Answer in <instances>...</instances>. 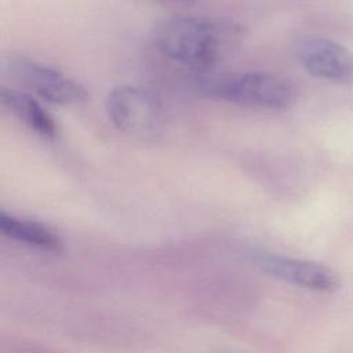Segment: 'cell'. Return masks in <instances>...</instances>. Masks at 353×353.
Here are the masks:
<instances>
[{"mask_svg":"<svg viewBox=\"0 0 353 353\" xmlns=\"http://www.w3.org/2000/svg\"><path fill=\"white\" fill-rule=\"evenodd\" d=\"M0 99L3 105L14 113L22 123L44 139H54L58 135V127L50 113L30 95L1 87Z\"/></svg>","mask_w":353,"mask_h":353,"instance_id":"8","label":"cell"},{"mask_svg":"<svg viewBox=\"0 0 353 353\" xmlns=\"http://www.w3.org/2000/svg\"><path fill=\"white\" fill-rule=\"evenodd\" d=\"M106 113L120 131L137 137L156 135L164 121L160 98L137 85L113 88L106 99Z\"/></svg>","mask_w":353,"mask_h":353,"instance_id":"4","label":"cell"},{"mask_svg":"<svg viewBox=\"0 0 353 353\" xmlns=\"http://www.w3.org/2000/svg\"><path fill=\"white\" fill-rule=\"evenodd\" d=\"M0 230L11 240L23 243L26 245L48 251L59 252L63 250V241L59 234L50 226L15 215L0 212Z\"/></svg>","mask_w":353,"mask_h":353,"instance_id":"7","label":"cell"},{"mask_svg":"<svg viewBox=\"0 0 353 353\" xmlns=\"http://www.w3.org/2000/svg\"><path fill=\"white\" fill-rule=\"evenodd\" d=\"M4 72L17 83L55 105L83 103L88 92L61 70L23 55H10L3 61Z\"/></svg>","mask_w":353,"mask_h":353,"instance_id":"3","label":"cell"},{"mask_svg":"<svg viewBox=\"0 0 353 353\" xmlns=\"http://www.w3.org/2000/svg\"><path fill=\"white\" fill-rule=\"evenodd\" d=\"M252 262L262 272L307 290L334 292L341 287L339 276L331 268L319 262L269 252L256 254Z\"/></svg>","mask_w":353,"mask_h":353,"instance_id":"5","label":"cell"},{"mask_svg":"<svg viewBox=\"0 0 353 353\" xmlns=\"http://www.w3.org/2000/svg\"><path fill=\"white\" fill-rule=\"evenodd\" d=\"M296 52L301 65L312 76L331 83L353 84V52L339 43L312 36L299 43Z\"/></svg>","mask_w":353,"mask_h":353,"instance_id":"6","label":"cell"},{"mask_svg":"<svg viewBox=\"0 0 353 353\" xmlns=\"http://www.w3.org/2000/svg\"><path fill=\"white\" fill-rule=\"evenodd\" d=\"M174 1H196V0H174Z\"/></svg>","mask_w":353,"mask_h":353,"instance_id":"9","label":"cell"},{"mask_svg":"<svg viewBox=\"0 0 353 353\" xmlns=\"http://www.w3.org/2000/svg\"><path fill=\"white\" fill-rule=\"evenodd\" d=\"M243 36L241 26L232 21L174 17L157 26L154 43L174 62L193 69H208L230 57Z\"/></svg>","mask_w":353,"mask_h":353,"instance_id":"1","label":"cell"},{"mask_svg":"<svg viewBox=\"0 0 353 353\" xmlns=\"http://www.w3.org/2000/svg\"><path fill=\"white\" fill-rule=\"evenodd\" d=\"M200 88L211 98L266 110L287 109L296 95L287 79L269 72L205 77L200 81Z\"/></svg>","mask_w":353,"mask_h":353,"instance_id":"2","label":"cell"}]
</instances>
